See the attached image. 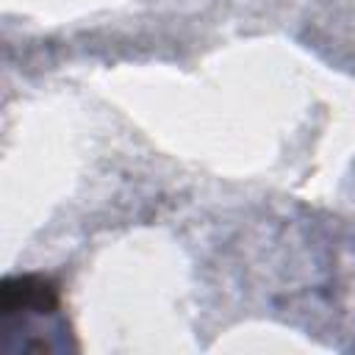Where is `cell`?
<instances>
[{
  "label": "cell",
  "mask_w": 355,
  "mask_h": 355,
  "mask_svg": "<svg viewBox=\"0 0 355 355\" xmlns=\"http://www.w3.org/2000/svg\"><path fill=\"white\" fill-rule=\"evenodd\" d=\"M61 308L58 283L47 275L28 272L3 280L0 288V313L3 319H28V316H53Z\"/></svg>",
  "instance_id": "1"
}]
</instances>
